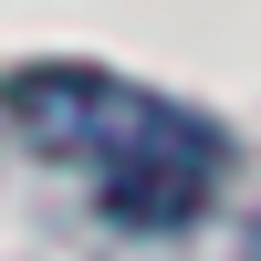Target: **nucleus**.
I'll return each mask as SVG.
<instances>
[{
	"instance_id": "obj_1",
	"label": "nucleus",
	"mask_w": 261,
	"mask_h": 261,
	"mask_svg": "<svg viewBox=\"0 0 261 261\" xmlns=\"http://www.w3.org/2000/svg\"><path fill=\"white\" fill-rule=\"evenodd\" d=\"M0 125L42 167H73L115 230H188L220 188V125L105 63H32L0 84Z\"/></svg>"
}]
</instances>
